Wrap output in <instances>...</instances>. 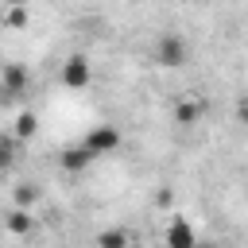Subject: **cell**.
<instances>
[{"instance_id":"cell-1","label":"cell","mask_w":248,"mask_h":248,"mask_svg":"<svg viewBox=\"0 0 248 248\" xmlns=\"http://www.w3.org/2000/svg\"><path fill=\"white\" fill-rule=\"evenodd\" d=\"M186 54H190V46H186V39H178V35H163V39L155 43V62H159V66H167V70L182 66V62H186Z\"/></svg>"},{"instance_id":"cell-2","label":"cell","mask_w":248,"mask_h":248,"mask_svg":"<svg viewBox=\"0 0 248 248\" xmlns=\"http://www.w3.org/2000/svg\"><path fill=\"white\" fill-rule=\"evenodd\" d=\"M62 85L66 89H85L89 81H93V62L89 58H81V54H74V58H66L62 62Z\"/></svg>"},{"instance_id":"cell-3","label":"cell","mask_w":248,"mask_h":248,"mask_svg":"<svg viewBox=\"0 0 248 248\" xmlns=\"http://www.w3.org/2000/svg\"><path fill=\"white\" fill-rule=\"evenodd\" d=\"M85 147H89V155L97 159V155H108V151H116L120 147V132L112 128V124H97L89 136H85Z\"/></svg>"},{"instance_id":"cell-4","label":"cell","mask_w":248,"mask_h":248,"mask_svg":"<svg viewBox=\"0 0 248 248\" xmlns=\"http://www.w3.org/2000/svg\"><path fill=\"white\" fill-rule=\"evenodd\" d=\"M27 81H31L27 66H19V62H4V66H0V93H4V97L23 93V89H27Z\"/></svg>"},{"instance_id":"cell-5","label":"cell","mask_w":248,"mask_h":248,"mask_svg":"<svg viewBox=\"0 0 248 248\" xmlns=\"http://www.w3.org/2000/svg\"><path fill=\"white\" fill-rule=\"evenodd\" d=\"M167 248H194L198 244V236H194V225L186 221V217H174L170 225H167Z\"/></svg>"},{"instance_id":"cell-6","label":"cell","mask_w":248,"mask_h":248,"mask_svg":"<svg viewBox=\"0 0 248 248\" xmlns=\"http://www.w3.org/2000/svg\"><path fill=\"white\" fill-rule=\"evenodd\" d=\"M93 244H97V248H128V229H120V225H112V229H101Z\"/></svg>"},{"instance_id":"cell-7","label":"cell","mask_w":248,"mask_h":248,"mask_svg":"<svg viewBox=\"0 0 248 248\" xmlns=\"http://www.w3.org/2000/svg\"><path fill=\"white\" fill-rule=\"evenodd\" d=\"M89 163H93V155H89L85 143H81V147H70V151L62 155V167H66V170H85Z\"/></svg>"},{"instance_id":"cell-8","label":"cell","mask_w":248,"mask_h":248,"mask_svg":"<svg viewBox=\"0 0 248 248\" xmlns=\"http://www.w3.org/2000/svg\"><path fill=\"white\" fill-rule=\"evenodd\" d=\"M8 229L12 232H31V213L27 209H12L8 213Z\"/></svg>"},{"instance_id":"cell-9","label":"cell","mask_w":248,"mask_h":248,"mask_svg":"<svg viewBox=\"0 0 248 248\" xmlns=\"http://www.w3.org/2000/svg\"><path fill=\"white\" fill-rule=\"evenodd\" d=\"M16 159V140L12 136H0V167H8Z\"/></svg>"},{"instance_id":"cell-10","label":"cell","mask_w":248,"mask_h":248,"mask_svg":"<svg viewBox=\"0 0 248 248\" xmlns=\"http://www.w3.org/2000/svg\"><path fill=\"white\" fill-rule=\"evenodd\" d=\"M31 132H35V116H31V112H23V116L16 120V136H31Z\"/></svg>"},{"instance_id":"cell-11","label":"cell","mask_w":248,"mask_h":248,"mask_svg":"<svg viewBox=\"0 0 248 248\" xmlns=\"http://www.w3.org/2000/svg\"><path fill=\"white\" fill-rule=\"evenodd\" d=\"M8 23H12V27H23V23H27V8H12V12H8Z\"/></svg>"},{"instance_id":"cell-12","label":"cell","mask_w":248,"mask_h":248,"mask_svg":"<svg viewBox=\"0 0 248 248\" xmlns=\"http://www.w3.org/2000/svg\"><path fill=\"white\" fill-rule=\"evenodd\" d=\"M178 120H198V105H178Z\"/></svg>"},{"instance_id":"cell-13","label":"cell","mask_w":248,"mask_h":248,"mask_svg":"<svg viewBox=\"0 0 248 248\" xmlns=\"http://www.w3.org/2000/svg\"><path fill=\"white\" fill-rule=\"evenodd\" d=\"M8 4H12V8H27L31 0H8Z\"/></svg>"},{"instance_id":"cell-14","label":"cell","mask_w":248,"mask_h":248,"mask_svg":"<svg viewBox=\"0 0 248 248\" xmlns=\"http://www.w3.org/2000/svg\"><path fill=\"white\" fill-rule=\"evenodd\" d=\"M240 120H244V124H248V101H244V105H240Z\"/></svg>"},{"instance_id":"cell-15","label":"cell","mask_w":248,"mask_h":248,"mask_svg":"<svg viewBox=\"0 0 248 248\" xmlns=\"http://www.w3.org/2000/svg\"><path fill=\"white\" fill-rule=\"evenodd\" d=\"M0 4H8V0H0Z\"/></svg>"}]
</instances>
